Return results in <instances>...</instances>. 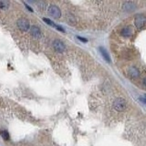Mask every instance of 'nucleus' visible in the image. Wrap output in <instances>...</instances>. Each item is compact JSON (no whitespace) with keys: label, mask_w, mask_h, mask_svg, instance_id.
I'll return each mask as SVG.
<instances>
[{"label":"nucleus","mask_w":146,"mask_h":146,"mask_svg":"<svg viewBox=\"0 0 146 146\" xmlns=\"http://www.w3.org/2000/svg\"><path fill=\"white\" fill-rule=\"evenodd\" d=\"M126 108V102L122 98H117L113 102V109L117 111H123Z\"/></svg>","instance_id":"f257e3e1"},{"label":"nucleus","mask_w":146,"mask_h":146,"mask_svg":"<svg viewBox=\"0 0 146 146\" xmlns=\"http://www.w3.org/2000/svg\"><path fill=\"white\" fill-rule=\"evenodd\" d=\"M133 7H134V5L131 2H125L124 5H123V9L126 11H131L133 9Z\"/></svg>","instance_id":"1a4fd4ad"},{"label":"nucleus","mask_w":146,"mask_h":146,"mask_svg":"<svg viewBox=\"0 0 146 146\" xmlns=\"http://www.w3.org/2000/svg\"><path fill=\"white\" fill-rule=\"evenodd\" d=\"M25 6L27 7V9H29V10L30 12H33V9H32V8H31V7H30L29 6H27V5L26 3H25Z\"/></svg>","instance_id":"2eb2a0df"},{"label":"nucleus","mask_w":146,"mask_h":146,"mask_svg":"<svg viewBox=\"0 0 146 146\" xmlns=\"http://www.w3.org/2000/svg\"><path fill=\"white\" fill-rule=\"evenodd\" d=\"M129 74L131 78H133V79H136V78H138L140 76V70L138 68L136 67H131L129 68Z\"/></svg>","instance_id":"6e6552de"},{"label":"nucleus","mask_w":146,"mask_h":146,"mask_svg":"<svg viewBox=\"0 0 146 146\" xmlns=\"http://www.w3.org/2000/svg\"><path fill=\"white\" fill-rule=\"evenodd\" d=\"M8 7V3L7 2H5V1H0V8L5 9Z\"/></svg>","instance_id":"ddd939ff"},{"label":"nucleus","mask_w":146,"mask_h":146,"mask_svg":"<svg viewBox=\"0 0 146 146\" xmlns=\"http://www.w3.org/2000/svg\"><path fill=\"white\" fill-rule=\"evenodd\" d=\"M53 48L58 53H62L66 50V47H65V45H64V43L58 39H55L53 41Z\"/></svg>","instance_id":"20e7f679"},{"label":"nucleus","mask_w":146,"mask_h":146,"mask_svg":"<svg viewBox=\"0 0 146 146\" xmlns=\"http://www.w3.org/2000/svg\"><path fill=\"white\" fill-rule=\"evenodd\" d=\"M56 27H57V29H58V30H59V31H61V32H65V31H64V29H62V27H59V26H57Z\"/></svg>","instance_id":"dca6fc26"},{"label":"nucleus","mask_w":146,"mask_h":146,"mask_svg":"<svg viewBox=\"0 0 146 146\" xmlns=\"http://www.w3.org/2000/svg\"><path fill=\"white\" fill-rule=\"evenodd\" d=\"M100 53H102V57L104 58L105 60H106L107 62H111V59H110V56L108 55L106 50H105L104 48H100Z\"/></svg>","instance_id":"9d476101"},{"label":"nucleus","mask_w":146,"mask_h":146,"mask_svg":"<svg viewBox=\"0 0 146 146\" xmlns=\"http://www.w3.org/2000/svg\"><path fill=\"white\" fill-rule=\"evenodd\" d=\"M0 135L2 136V138L4 139V140H6V141H7V140H9V134H8V132H7V131H0Z\"/></svg>","instance_id":"9b49d317"},{"label":"nucleus","mask_w":146,"mask_h":146,"mask_svg":"<svg viewBox=\"0 0 146 146\" xmlns=\"http://www.w3.org/2000/svg\"><path fill=\"white\" fill-rule=\"evenodd\" d=\"M121 34L122 36H124V38H131L132 35V27L131 26L125 27L124 29L121 30Z\"/></svg>","instance_id":"423d86ee"},{"label":"nucleus","mask_w":146,"mask_h":146,"mask_svg":"<svg viewBox=\"0 0 146 146\" xmlns=\"http://www.w3.org/2000/svg\"><path fill=\"white\" fill-rule=\"evenodd\" d=\"M78 38H79L80 41H82V42H88V39L87 38H81V36H78Z\"/></svg>","instance_id":"4468645a"},{"label":"nucleus","mask_w":146,"mask_h":146,"mask_svg":"<svg viewBox=\"0 0 146 146\" xmlns=\"http://www.w3.org/2000/svg\"><path fill=\"white\" fill-rule=\"evenodd\" d=\"M17 27L18 29L23 30V31H27L29 29H30V25H29V22L27 21L25 18H20V19H18L17 22Z\"/></svg>","instance_id":"7ed1b4c3"},{"label":"nucleus","mask_w":146,"mask_h":146,"mask_svg":"<svg viewBox=\"0 0 146 146\" xmlns=\"http://www.w3.org/2000/svg\"><path fill=\"white\" fill-rule=\"evenodd\" d=\"M43 20H44V21H45L46 23H47L48 25H49V26H51V27H57V26L55 25V24H54V23H53V22H52L51 20H50V19H48V18H46V17H44V18H43Z\"/></svg>","instance_id":"f8f14e48"},{"label":"nucleus","mask_w":146,"mask_h":146,"mask_svg":"<svg viewBox=\"0 0 146 146\" xmlns=\"http://www.w3.org/2000/svg\"><path fill=\"white\" fill-rule=\"evenodd\" d=\"M48 13L51 15L52 17L54 18H58L61 15V12H60V9H59L57 6H55V5H51V6H49L48 7Z\"/></svg>","instance_id":"39448f33"},{"label":"nucleus","mask_w":146,"mask_h":146,"mask_svg":"<svg viewBox=\"0 0 146 146\" xmlns=\"http://www.w3.org/2000/svg\"><path fill=\"white\" fill-rule=\"evenodd\" d=\"M30 33L31 35L34 36V38H39V36H41V31L39 29V27H36V26H32L30 27Z\"/></svg>","instance_id":"0eeeda50"},{"label":"nucleus","mask_w":146,"mask_h":146,"mask_svg":"<svg viewBox=\"0 0 146 146\" xmlns=\"http://www.w3.org/2000/svg\"><path fill=\"white\" fill-rule=\"evenodd\" d=\"M134 22L137 29H141L145 25V16L143 14H138V15H136Z\"/></svg>","instance_id":"f03ea898"}]
</instances>
